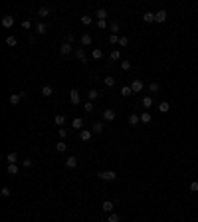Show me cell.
<instances>
[{"label": "cell", "instance_id": "6da1fadb", "mask_svg": "<svg viewBox=\"0 0 198 222\" xmlns=\"http://www.w3.org/2000/svg\"><path fill=\"white\" fill-rule=\"evenodd\" d=\"M97 177H99L101 180H109V183H111V180L117 179V173H115V170H99Z\"/></svg>", "mask_w": 198, "mask_h": 222}, {"label": "cell", "instance_id": "7a4b0ae2", "mask_svg": "<svg viewBox=\"0 0 198 222\" xmlns=\"http://www.w3.org/2000/svg\"><path fill=\"white\" fill-rule=\"evenodd\" d=\"M131 89H133V93H141V91L145 89V83H143L141 80H133L131 81Z\"/></svg>", "mask_w": 198, "mask_h": 222}, {"label": "cell", "instance_id": "3957f363", "mask_svg": "<svg viewBox=\"0 0 198 222\" xmlns=\"http://www.w3.org/2000/svg\"><path fill=\"white\" fill-rule=\"evenodd\" d=\"M79 42H81V46H83V48H87V46H91V44H93V36L85 32V34H81Z\"/></svg>", "mask_w": 198, "mask_h": 222}, {"label": "cell", "instance_id": "277c9868", "mask_svg": "<svg viewBox=\"0 0 198 222\" xmlns=\"http://www.w3.org/2000/svg\"><path fill=\"white\" fill-rule=\"evenodd\" d=\"M115 117H117V113H115L113 109H105V111H103V121H105V123L115 121Z\"/></svg>", "mask_w": 198, "mask_h": 222}, {"label": "cell", "instance_id": "5b68a950", "mask_svg": "<svg viewBox=\"0 0 198 222\" xmlns=\"http://www.w3.org/2000/svg\"><path fill=\"white\" fill-rule=\"evenodd\" d=\"M71 52H73V46H71V44L63 42V44L60 46V54H61V56H70Z\"/></svg>", "mask_w": 198, "mask_h": 222}, {"label": "cell", "instance_id": "8992f818", "mask_svg": "<svg viewBox=\"0 0 198 222\" xmlns=\"http://www.w3.org/2000/svg\"><path fill=\"white\" fill-rule=\"evenodd\" d=\"M24 97H26V93H24V91H20V93H16V95H10L8 101H10V105H18Z\"/></svg>", "mask_w": 198, "mask_h": 222}, {"label": "cell", "instance_id": "52a82bcc", "mask_svg": "<svg viewBox=\"0 0 198 222\" xmlns=\"http://www.w3.org/2000/svg\"><path fill=\"white\" fill-rule=\"evenodd\" d=\"M113 208H115V202H113V200H105V202L101 204V210H103V212H109V214H111V212H113Z\"/></svg>", "mask_w": 198, "mask_h": 222}, {"label": "cell", "instance_id": "ba28073f", "mask_svg": "<svg viewBox=\"0 0 198 222\" xmlns=\"http://www.w3.org/2000/svg\"><path fill=\"white\" fill-rule=\"evenodd\" d=\"M103 129H105V123H103V121L91 123V131H93V133H103Z\"/></svg>", "mask_w": 198, "mask_h": 222}, {"label": "cell", "instance_id": "9c48e42d", "mask_svg": "<svg viewBox=\"0 0 198 222\" xmlns=\"http://www.w3.org/2000/svg\"><path fill=\"white\" fill-rule=\"evenodd\" d=\"M70 101L73 105H79V91H77V89H71L70 91Z\"/></svg>", "mask_w": 198, "mask_h": 222}, {"label": "cell", "instance_id": "30bf717a", "mask_svg": "<svg viewBox=\"0 0 198 222\" xmlns=\"http://www.w3.org/2000/svg\"><path fill=\"white\" fill-rule=\"evenodd\" d=\"M66 167H67V169H76V167H77V157L76 155L67 157V159H66Z\"/></svg>", "mask_w": 198, "mask_h": 222}, {"label": "cell", "instance_id": "8fae6325", "mask_svg": "<svg viewBox=\"0 0 198 222\" xmlns=\"http://www.w3.org/2000/svg\"><path fill=\"white\" fill-rule=\"evenodd\" d=\"M91 133H93L91 129H81V131H79V139H81V141H89Z\"/></svg>", "mask_w": 198, "mask_h": 222}, {"label": "cell", "instance_id": "7c38bea8", "mask_svg": "<svg viewBox=\"0 0 198 222\" xmlns=\"http://www.w3.org/2000/svg\"><path fill=\"white\" fill-rule=\"evenodd\" d=\"M42 95H44V97H52V95H54V87H52V85H42Z\"/></svg>", "mask_w": 198, "mask_h": 222}, {"label": "cell", "instance_id": "4fadbf2b", "mask_svg": "<svg viewBox=\"0 0 198 222\" xmlns=\"http://www.w3.org/2000/svg\"><path fill=\"white\" fill-rule=\"evenodd\" d=\"M2 26H4V28H12V26H14V16H4V18H2Z\"/></svg>", "mask_w": 198, "mask_h": 222}, {"label": "cell", "instance_id": "5bb4252c", "mask_svg": "<svg viewBox=\"0 0 198 222\" xmlns=\"http://www.w3.org/2000/svg\"><path fill=\"white\" fill-rule=\"evenodd\" d=\"M141 103H143V107H145V109H151V107H153V103H155V99H153L151 95H147V97H143Z\"/></svg>", "mask_w": 198, "mask_h": 222}, {"label": "cell", "instance_id": "9a60e30c", "mask_svg": "<svg viewBox=\"0 0 198 222\" xmlns=\"http://www.w3.org/2000/svg\"><path fill=\"white\" fill-rule=\"evenodd\" d=\"M139 123H141V115H137V113L129 115V125H139Z\"/></svg>", "mask_w": 198, "mask_h": 222}, {"label": "cell", "instance_id": "2e32d148", "mask_svg": "<svg viewBox=\"0 0 198 222\" xmlns=\"http://www.w3.org/2000/svg\"><path fill=\"white\" fill-rule=\"evenodd\" d=\"M166 20V10H159L155 14V22H165Z\"/></svg>", "mask_w": 198, "mask_h": 222}, {"label": "cell", "instance_id": "e0dca14e", "mask_svg": "<svg viewBox=\"0 0 198 222\" xmlns=\"http://www.w3.org/2000/svg\"><path fill=\"white\" fill-rule=\"evenodd\" d=\"M91 58H93V60H101V58H103V50L93 48V50H91Z\"/></svg>", "mask_w": 198, "mask_h": 222}, {"label": "cell", "instance_id": "ac0fdd59", "mask_svg": "<svg viewBox=\"0 0 198 222\" xmlns=\"http://www.w3.org/2000/svg\"><path fill=\"white\" fill-rule=\"evenodd\" d=\"M95 18H97V20H105V18H107V10H105V8H97Z\"/></svg>", "mask_w": 198, "mask_h": 222}, {"label": "cell", "instance_id": "d6986e66", "mask_svg": "<svg viewBox=\"0 0 198 222\" xmlns=\"http://www.w3.org/2000/svg\"><path fill=\"white\" fill-rule=\"evenodd\" d=\"M71 127H73V129H83V119H81V117H76L73 121H71Z\"/></svg>", "mask_w": 198, "mask_h": 222}, {"label": "cell", "instance_id": "ffe728a7", "mask_svg": "<svg viewBox=\"0 0 198 222\" xmlns=\"http://www.w3.org/2000/svg\"><path fill=\"white\" fill-rule=\"evenodd\" d=\"M6 161H8V165H14V163L18 161V155H16L14 151H12V153H8V155H6Z\"/></svg>", "mask_w": 198, "mask_h": 222}, {"label": "cell", "instance_id": "44dd1931", "mask_svg": "<svg viewBox=\"0 0 198 222\" xmlns=\"http://www.w3.org/2000/svg\"><path fill=\"white\" fill-rule=\"evenodd\" d=\"M76 58H77L79 61H85V60H87V58H85V50H83V48H77V50H76Z\"/></svg>", "mask_w": 198, "mask_h": 222}, {"label": "cell", "instance_id": "7402d4cb", "mask_svg": "<svg viewBox=\"0 0 198 222\" xmlns=\"http://www.w3.org/2000/svg\"><path fill=\"white\" fill-rule=\"evenodd\" d=\"M54 121H56V125L57 127H63V125H66V115H56V119H54Z\"/></svg>", "mask_w": 198, "mask_h": 222}, {"label": "cell", "instance_id": "603a6c76", "mask_svg": "<svg viewBox=\"0 0 198 222\" xmlns=\"http://www.w3.org/2000/svg\"><path fill=\"white\" fill-rule=\"evenodd\" d=\"M169 109H170V103H169V101H160V103H159V111H160V113H166Z\"/></svg>", "mask_w": 198, "mask_h": 222}, {"label": "cell", "instance_id": "cb8c5ba5", "mask_svg": "<svg viewBox=\"0 0 198 222\" xmlns=\"http://www.w3.org/2000/svg\"><path fill=\"white\" fill-rule=\"evenodd\" d=\"M48 14H50V8H48V6H40V8H38V16H40V18H46Z\"/></svg>", "mask_w": 198, "mask_h": 222}, {"label": "cell", "instance_id": "d4e9b609", "mask_svg": "<svg viewBox=\"0 0 198 222\" xmlns=\"http://www.w3.org/2000/svg\"><path fill=\"white\" fill-rule=\"evenodd\" d=\"M131 93H133L131 85H123V87H121V95H123V97H129Z\"/></svg>", "mask_w": 198, "mask_h": 222}, {"label": "cell", "instance_id": "484cf974", "mask_svg": "<svg viewBox=\"0 0 198 222\" xmlns=\"http://www.w3.org/2000/svg\"><path fill=\"white\" fill-rule=\"evenodd\" d=\"M149 91H151V93H159V91H160V85L156 83V81H153V83H149Z\"/></svg>", "mask_w": 198, "mask_h": 222}, {"label": "cell", "instance_id": "4316f807", "mask_svg": "<svg viewBox=\"0 0 198 222\" xmlns=\"http://www.w3.org/2000/svg\"><path fill=\"white\" fill-rule=\"evenodd\" d=\"M87 97H89V101H95L99 97V91L97 89H89V91H87Z\"/></svg>", "mask_w": 198, "mask_h": 222}, {"label": "cell", "instance_id": "83f0119b", "mask_svg": "<svg viewBox=\"0 0 198 222\" xmlns=\"http://www.w3.org/2000/svg\"><path fill=\"white\" fill-rule=\"evenodd\" d=\"M91 20H93V16H89V14H83V16H81V24H83V26H89Z\"/></svg>", "mask_w": 198, "mask_h": 222}, {"label": "cell", "instance_id": "f1b7e54d", "mask_svg": "<svg viewBox=\"0 0 198 222\" xmlns=\"http://www.w3.org/2000/svg\"><path fill=\"white\" fill-rule=\"evenodd\" d=\"M109 30H111V34H117L121 30V26H119V22H111L109 24Z\"/></svg>", "mask_w": 198, "mask_h": 222}, {"label": "cell", "instance_id": "f546056e", "mask_svg": "<svg viewBox=\"0 0 198 222\" xmlns=\"http://www.w3.org/2000/svg\"><path fill=\"white\" fill-rule=\"evenodd\" d=\"M66 149H67V145H66L63 141L56 143V151H57V153H66Z\"/></svg>", "mask_w": 198, "mask_h": 222}, {"label": "cell", "instance_id": "4dcf8cb0", "mask_svg": "<svg viewBox=\"0 0 198 222\" xmlns=\"http://www.w3.org/2000/svg\"><path fill=\"white\" fill-rule=\"evenodd\" d=\"M103 83H105V87H113V85H115V77L107 76V77L103 80Z\"/></svg>", "mask_w": 198, "mask_h": 222}, {"label": "cell", "instance_id": "1f68e13d", "mask_svg": "<svg viewBox=\"0 0 198 222\" xmlns=\"http://www.w3.org/2000/svg\"><path fill=\"white\" fill-rule=\"evenodd\" d=\"M141 123H151V113L149 111H143L141 113Z\"/></svg>", "mask_w": 198, "mask_h": 222}, {"label": "cell", "instance_id": "d6a6232c", "mask_svg": "<svg viewBox=\"0 0 198 222\" xmlns=\"http://www.w3.org/2000/svg\"><path fill=\"white\" fill-rule=\"evenodd\" d=\"M143 20H145V22H155V12H145Z\"/></svg>", "mask_w": 198, "mask_h": 222}, {"label": "cell", "instance_id": "836d02e7", "mask_svg": "<svg viewBox=\"0 0 198 222\" xmlns=\"http://www.w3.org/2000/svg\"><path fill=\"white\" fill-rule=\"evenodd\" d=\"M6 170H8V175H18V167H16V163H14V165H8Z\"/></svg>", "mask_w": 198, "mask_h": 222}, {"label": "cell", "instance_id": "e575fe53", "mask_svg": "<svg viewBox=\"0 0 198 222\" xmlns=\"http://www.w3.org/2000/svg\"><path fill=\"white\" fill-rule=\"evenodd\" d=\"M46 24H42V22H40V24H36V32H38V34H46Z\"/></svg>", "mask_w": 198, "mask_h": 222}, {"label": "cell", "instance_id": "d590c367", "mask_svg": "<svg viewBox=\"0 0 198 222\" xmlns=\"http://www.w3.org/2000/svg\"><path fill=\"white\" fill-rule=\"evenodd\" d=\"M131 61H129V60H123L121 61V70H125V71H129V70H131Z\"/></svg>", "mask_w": 198, "mask_h": 222}, {"label": "cell", "instance_id": "8d00e7d4", "mask_svg": "<svg viewBox=\"0 0 198 222\" xmlns=\"http://www.w3.org/2000/svg\"><path fill=\"white\" fill-rule=\"evenodd\" d=\"M57 135H60V139H66L67 137V129L66 127H57Z\"/></svg>", "mask_w": 198, "mask_h": 222}, {"label": "cell", "instance_id": "74e56055", "mask_svg": "<svg viewBox=\"0 0 198 222\" xmlns=\"http://www.w3.org/2000/svg\"><path fill=\"white\" fill-rule=\"evenodd\" d=\"M83 109L87 111V113H93V111H95V109H93V101H87V103L83 105Z\"/></svg>", "mask_w": 198, "mask_h": 222}, {"label": "cell", "instance_id": "f35d334b", "mask_svg": "<svg viewBox=\"0 0 198 222\" xmlns=\"http://www.w3.org/2000/svg\"><path fill=\"white\" fill-rule=\"evenodd\" d=\"M119 220H121V218H119V214H115V212H111L107 216V222H119Z\"/></svg>", "mask_w": 198, "mask_h": 222}, {"label": "cell", "instance_id": "ab89813d", "mask_svg": "<svg viewBox=\"0 0 198 222\" xmlns=\"http://www.w3.org/2000/svg\"><path fill=\"white\" fill-rule=\"evenodd\" d=\"M6 44H8V46H16L18 40H16V36H8V38H6Z\"/></svg>", "mask_w": 198, "mask_h": 222}, {"label": "cell", "instance_id": "60d3db41", "mask_svg": "<svg viewBox=\"0 0 198 222\" xmlns=\"http://www.w3.org/2000/svg\"><path fill=\"white\" fill-rule=\"evenodd\" d=\"M119 46H121V48L129 46V38H127V36H121V38H119Z\"/></svg>", "mask_w": 198, "mask_h": 222}, {"label": "cell", "instance_id": "b9f144b4", "mask_svg": "<svg viewBox=\"0 0 198 222\" xmlns=\"http://www.w3.org/2000/svg\"><path fill=\"white\" fill-rule=\"evenodd\" d=\"M109 58H111V60H113V61H117L119 58H121V54H119V50H113V52H111V56H109Z\"/></svg>", "mask_w": 198, "mask_h": 222}, {"label": "cell", "instance_id": "7bdbcfd3", "mask_svg": "<svg viewBox=\"0 0 198 222\" xmlns=\"http://www.w3.org/2000/svg\"><path fill=\"white\" fill-rule=\"evenodd\" d=\"M109 44H119V36H117V34H111V36H109Z\"/></svg>", "mask_w": 198, "mask_h": 222}, {"label": "cell", "instance_id": "ee69618b", "mask_svg": "<svg viewBox=\"0 0 198 222\" xmlns=\"http://www.w3.org/2000/svg\"><path fill=\"white\" fill-rule=\"evenodd\" d=\"M22 28L24 30H30V28H32V22H30V20H22Z\"/></svg>", "mask_w": 198, "mask_h": 222}, {"label": "cell", "instance_id": "f6af8a7d", "mask_svg": "<svg viewBox=\"0 0 198 222\" xmlns=\"http://www.w3.org/2000/svg\"><path fill=\"white\" fill-rule=\"evenodd\" d=\"M97 28L99 30H105V28H107V22H105V20H97Z\"/></svg>", "mask_w": 198, "mask_h": 222}, {"label": "cell", "instance_id": "bcb514c9", "mask_svg": "<svg viewBox=\"0 0 198 222\" xmlns=\"http://www.w3.org/2000/svg\"><path fill=\"white\" fill-rule=\"evenodd\" d=\"M66 42L67 44H73V42H76V36H73V34H66Z\"/></svg>", "mask_w": 198, "mask_h": 222}, {"label": "cell", "instance_id": "7dc6e473", "mask_svg": "<svg viewBox=\"0 0 198 222\" xmlns=\"http://www.w3.org/2000/svg\"><path fill=\"white\" fill-rule=\"evenodd\" d=\"M0 192H2V196H10V194H12V190H10L8 186H4V189L0 190Z\"/></svg>", "mask_w": 198, "mask_h": 222}, {"label": "cell", "instance_id": "c3c4849f", "mask_svg": "<svg viewBox=\"0 0 198 222\" xmlns=\"http://www.w3.org/2000/svg\"><path fill=\"white\" fill-rule=\"evenodd\" d=\"M190 190H192V192H198V180L190 183Z\"/></svg>", "mask_w": 198, "mask_h": 222}, {"label": "cell", "instance_id": "681fc988", "mask_svg": "<svg viewBox=\"0 0 198 222\" xmlns=\"http://www.w3.org/2000/svg\"><path fill=\"white\" fill-rule=\"evenodd\" d=\"M22 167H26V169H28V167H32V161H30V159H24V161H22Z\"/></svg>", "mask_w": 198, "mask_h": 222}, {"label": "cell", "instance_id": "f907efd6", "mask_svg": "<svg viewBox=\"0 0 198 222\" xmlns=\"http://www.w3.org/2000/svg\"><path fill=\"white\" fill-rule=\"evenodd\" d=\"M101 222H107V220H101Z\"/></svg>", "mask_w": 198, "mask_h": 222}]
</instances>
